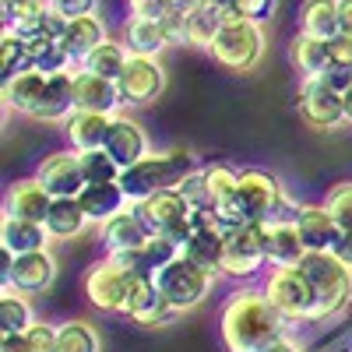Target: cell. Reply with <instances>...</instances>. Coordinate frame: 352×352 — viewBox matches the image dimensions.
Masks as SVG:
<instances>
[{
    "instance_id": "e575fe53",
    "label": "cell",
    "mask_w": 352,
    "mask_h": 352,
    "mask_svg": "<svg viewBox=\"0 0 352 352\" xmlns=\"http://www.w3.org/2000/svg\"><path fill=\"white\" fill-rule=\"evenodd\" d=\"M127 60H131V50L124 46V39L116 36V39H102L92 53L85 56V60L78 64V67H85V71H92V74H102V78H109V81H116L120 78V71L127 67Z\"/></svg>"
},
{
    "instance_id": "bcb514c9",
    "label": "cell",
    "mask_w": 352,
    "mask_h": 352,
    "mask_svg": "<svg viewBox=\"0 0 352 352\" xmlns=\"http://www.w3.org/2000/svg\"><path fill=\"white\" fill-rule=\"evenodd\" d=\"M328 53H331L328 64H345V67H352V36H349V32H338L335 39H328Z\"/></svg>"
},
{
    "instance_id": "484cf974",
    "label": "cell",
    "mask_w": 352,
    "mask_h": 352,
    "mask_svg": "<svg viewBox=\"0 0 352 352\" xmlns=\"http://www.w3.org/2000/svg\"><path fill=\"white\" fill-rule=\"evenodd\" d=\"M71 74H74V71L50 74L46 92H43L39 106L32 109V116H28V120H39V124H64V120H67V116L74 113V85H71Z\"/></svg>"
},
{
    "instance_id": "ee69618b",
    "label": "cell",
    "mask_w": 352,
    "mask_h": 352,
    "mask_svg": "<svg viewBox=\"0 0 352 352\" xmlns=\"http://www.w3.org/2000/svg\"><path fill=\"white\" fill-rule=\"evenodd\" d=\"M159 25H162V32H166L169 46H187V11L169 8V11L159 18Z\"/></svg>"
},
{
    "instance_id": "e0dca14e",
    "label": "cell",
    "mask_w": 352,
    "mask_h": 352,
    "mask_svg": "<svg viewBox=\"0 0 352 352\" xmlns=\"http://www.w3.org/2000/svg\"><path fill=\"white\" fill-rule=\"evenodd\" d=\"M194 232L184 240V247H180V254L184 257H190L194 264H201V268H208V272H215L219 275V268H222V250H226V229L208 215V212H194Z\"/></svg>"
},
{
    "instance_id": "db71d44e",
    "label": "cell",
    "mask_w": 352,
    "mask_h": 352,
    "mask_svg": "<svg viewBox=\"0 0 352 352\" xmlns=\"http://www.w3.org/2000/svg\"><path fill=\"white\" fill-rule=\"evenodd\" d=\"M342 102H345V124H352V88L342 92Z\"/></svg>"
},
{
    "instance_id": "d6986e66",
    "label": "cell",
    "mask_w": 352,
    "mask_h": 352,
    "mask_svg": "<svg viewBox=\"0 0 352 352\" xmlns=\"http://www.w3.org/2000/svg\"><path fill=\"white\" fill-rule=\"evenodd\" d=\"M46 81H50V74H43L36 67H25V71L4 78V88H0L4 109L18 113V116H32V109L39 106V99L46 92Z\"/></svg>"
},
{
    "instance_id": "2e32d148",
    "label": "cell",
    "mask_w": 352,
    "mask_h": 352,
    "mask_svg": "<svg viewBox=\"0 0 352 352\" xmlns=\"http://www.w3.org/2000/svg\"><path fill=\"white\" fill-rule=\"evenodd\" d=\"M102 148L116 159V166L127 169V166L141 162L144 155L152 152V141H148V134H144V127L134 120V116L113 113V116H109V134H106Z\"/></svg>"
},
{
    "instance_id": "d6a6232c",
    "label": "cell",
    "mask_w": 352,
    "mask_h": 352,
    "mask_svg": "<svg viewBox=\"0 0 352 352\" xmlns=\"http://www.w3.org/2000/svg\"><path fill=\"white\" fill-rule=\"evenodd\" d=\"M28 60H32V67L43 71V74H64V71L78 67V60L67 53L64 39H56V36H32L28 39Z\"/></svg>"
},
{
    "instance_id": "f35d334b",
    "label": "cell",
    "mask_w": 352,
    "mask_h": 352,
    "mask_svg": "<svg viewBox=\"0 0 352 352\" xmlns=\"http://www.w3.org/2000/svg\"><path fill=\"white\" fill-rule=\"evenodd\" d=\"M81 169H85V180L88 184H113V180H120V173H124L106 148L81 152Z\"/></svg>"
},
{
    "instance_id": "7bdbcfd3",
    "label": "cell",
    "mask_w": 352,
    "mask_h": 352,
    "mask_svg": "<svg viewBox=\"0 0 352 352\" xmlns=\"http://www.w3.org/2000/svg\"><path fill=\"white\" fill-rule=\"evenodd\" d=\"M278 8V0H232V8L229 14H236V18H250V21H268Z\"/></svg>"
},
{
    "instance_id": "9f6ffc18",
    "label": "cell",
    "mask_w": 352,
    "mask_h": 352,
    "mask_svg": "<svg viewBox=\"0 0 352 352\" xmlns=\"http://www.w3.org/2000/svg\"><path fill=\"white\" fill-rule=\"evenodd\" d=\"M212 4H222V8L229 11V8H232V0H212Z\"/></svg>"
},
{
    "instance_id": "277c9868",
    "label": "cell",
    "mask_w": 352,
    "mask_h": 352,
    "mask_svg": "<svg viewBox=\"0 0 352 352\" xmlns=\"http://www.w3.org/2000/svg\"><path fill=\"white\" fill-rule=\"evenodd\" d=\"M264 50H268V39H264V25L250 21V18H236L229 14L219 28L215 43L208 46L212 60L232 74H247L261 64Z\"/></svg>"
},
{
    "instance_id": "1f68e13d",
    "label": "cell",
    "mask_w": 352,
    "mask_h": 352,
    "mask_svg": "<svg viewBox=\"0 0 352 352\" xmlns=\"http://www.w3.org/2000/svg\"><path fill=\"white\" fill-rule=\"evenodd\" d=\"M289 60L292 67L300 71V78H314V74H324L331 53H328V39H317L310 32H296L289 43Z\"/></svg>"
},
{
    "instance_id": "c3c4849f",
    "label": "cell",
    "mask_w": 352,
    "mask_h": 352,
    "mask_svg": "<svg viewBox=\"0 0 352 352\" xmlns=\"http://www.w3.org/2000/svg\"><path fill=\"white\" fill-rule=\"evenodd\" d=\"M324 78L331 88H338V92H345V88H352V67H345V64H328L324 67Z\"/></svg>"
},
{
    "instance_id": "9a60e30c",
    "label": "cell",
    "mask_w": 352,
    "mask_h": 352,
    "mask_svg": "<svg viewBox=\"0 0 352 352\" xmlns=\"http://www.w3.org/2000/svg\"><path fill=\"white\" fill-rule=\"evenodd\" d=\"M36 176H39V184L53 194V197H78L81 190H85V169H81V152H74V148H60V152H50L43 162H39V169H36Z\"/></svg>"
},
{
    "instance_id": "11a10c76",
    "label": "cell",
    "mask_w": 352,
    "mask_h": 352,
    "mask_svg": "<svg viewBox=\"0 0 352 352\" xmlns=\"http://www.w3.org/2000/svg\"><path fill=\"white\" fill-rule=\"evenodd\" d=\"M166 4H169V8H180V11H190L197 0H166Z\"/></svg>"
},
{
    "instance_id": "d590c367",
    "label": "cell",
    "mask_w": 352,
    "mask_h": 352,
    "mask_svg": "<svg viewBox=\"0 0 352 352\" xmlns=\"http://www.w3.org/2000/svg\"><path fill=\"white\" fill-rule=\"evenodd\" d=\"M32 320H36V314H32V303L25 300V292L4 282V296H0V335H25Z\"/></svg>"
},
{
    "instance_id": "f6af8a7d",
    "label": "cell",
    "mask_w": 352,
    "mask_h": 352,
    "mask_svg": "<svg viewBox=\"0 0 352 352\" xmlns=\"http://www.w3.org/2000/svg\"><path fill=\"white\" fill-rule=\"evenodd\" d=\"M169 11L166 0H127V14L131 18H162Z\"/></svg>"
},
{
    "instance_id": "ab89813d",
    "label": "cell",
    "mask_w": 352,
    "mask_h": 352,
    "mask_svg": "<svg viewBox=\"0 0 352 352\" xmlns=\"http://www.w3.org/2000/svg\"><path fill=\"white\" fill-rule=\"evenodd\" d=\"M324 204H328V212L335 215V222L342 229H352V180L331 184V190L324 194Z\"/></svg>"
},
{
    "instance_id": "83f0119b",
    "label": "cell",
    "mask_w": 352,
    "mask_h": 352,
    "mask_svg": "<svg viewBox=\"0 0 352 352\" xmlns=\"http://www.w3.org/2000/svg\"><path fill=\"white\" fill-rule=\"evenodd\" d=\"M120 39L134 56H162L169 50V39L162 32L159 18H131L127 14L124 28H120Z\"/></svg>"
},
{
    "instance_id": "b9f144b4",
    "label": "cell",
    "mask_w": 352,
    "mask_h": 352,
    "mask_svg": "<svg viewBox=\"0 0 352 352\" xmlns=\"http://www.w3.org/2000/svg\"><path fill=\"white\" fill-rule=\"evenodd\" d=\"M28 352H56V342H60V324H46V320H32L25 331Z\"/></svg>"
},
{
    "instance_id": "4316f807",
    "label": "cell",
    "mask_w": 352,
    "mask_h": 352,
    "mask_svg": "<svg viewBox=\"0 0 352 352\" xmlns=\"http://www.w3.org/2000/svg\"><path fill=\"white\" fill-rule=\"evenodd\" d=\"M307 257V243L296 222H268V268H296Z\"/></svg>"
},
{
    "instance_id": "f546056e",
    "label": "cell",
    "mask_w": 352,
    "mask_h": 352,
    "mask_svg": "<svg viewBox=\"0 0 352 352\" xmlns=\"http://www.w3.org/2000/svg\"><path fill=\"white\" fill-rule=\"evenodd\" d=\"M229 18V11L222 4H212V0H197V4L187 11V46L208 50L219 36L222 21Z\"/></svg>"
},
{
    "instance_id": "7402d4cb",
    "label": "cell",
    "mask_w": 352,
    "mask_h": 352,
    "mask_svg": "<svg viewBox=\"0 0 352 352\" xmlns=\"http://www.w3.org/2000/svg\"><path fill=\"white\" fill-rule=\"evenodd\" d=\"M102 232V247H106V254H113V250H138L144 240L152 236V229H148V222H144L141 215H138V208L131 204V208H124L120 215H113L109 222H102L99 226Z\"/></svg>"
},
{
    "instance_id": "4dcf8cb0",
    "label": "cell",
    "mask_w": 352,
    "mask_h": 352,
    "mask_svg": "<svg viewBox=\"0 0 352 352\" xmlns=\"http://www.w3.org/2000/svg\"><path fill=\"white\" fill-rule=\"evenodd\" d=\"M64 46L74 60L81 64L88 53H92L102 39H106V25L99 14H78V18H67V28H64Z\"/></svg>"
},
{
    "instance_id": "60d3db41",
    "label": "cell",
    "mask_w": 352,
    "mask_h": 352,
    "mask_svg": "<svg viewBox=\"0 0 352 352\" xmlns=\"http://www.w3.org/2000/svg\"><path fill=\"white\" fill-rule=\"evenodd\" d=\"M180 194L190 201V208L194 212H208V204H212V197H208V169H190L184 180H180Z\"/></svg>"
},
{
    "instance_id": "816d5d0a",
    "label": "cell",
    "mask_w": 352,
    "mask_h": 352,
    "mask_svg": "<svg viewBox=\"0 0 352 352\" xmlns=\"http://www.w3.org/2000/svg\"><path fill=\"white\" fill-rule=\"evenodd\" d=\"M0 352H28L25 335H0Z\"/></svg>"
},
{
    "instance_id": "f5cc1de1",
    "label": "cell",
    "mask_w": 352,
    "mask_h": 352,
    "mask_svg": "<svg viewBox=\"0 0 352 352\" xmlns=\"http://www.w3.org/2000/svg\"><path fill=\"white\" fill-rule=\"evenodd\" d=\"M338 21H342V32L352 36V0H338Z\"/></svg>"
},
{
    "instance_id": "7c38bea8",
    "label": "cell",
    "mask_w": 352,
    "mask_h": 352,
    "mask_svg": "<svg viewBox=\"0 0 352 352\" xmlns=\"http://www.w3.org/2000/svg\"><path fill=\"white\" fill-rule=\"evenodd\" d=\"M124 317H131L141 328H166L180 317V310H173L162 300V292H159L152 275H131L127 300H124Z\"/></svg>"
},
{
    "instance_id": "681fc988",
    "label": "cell",
    "mask_w": 352,
    "mask_h": 352,
    "mask_svg": "<svg viewBox=\"0 0 352 352\" xmlns=\"http://www.w3.org/2000/svg\"><path fill=\"white\" fill-rule=\"evenodd\" d=\"M261 352H307V349H303L296 338H292V335L285 331V335H278L275 342H268V345H264Z\"/></svg>"
},
{
    "instance_id": "30bf717a",
    "label": "cell",
    "mask_w": 352,
    "mask_h": 352,
    "mask_svg": "<svg viewBox=\"0 0 352 352\" xmlns=\"http://www.w3.org/2000/svg\"><path fill=\"white\" fill-rule=\"evenodd\" d=\"M127 285H131V275L106 254L96 264H88V272H85V300L92 303L99 314H124Z\"/></svg>"
},
{
    "instance_id": "52a82bcc",
    "label": "cell",
    "mask_w": 352,
    "mask_h": 352,
    "mask_svg": "<svg viewBox=\"0 0 352 352\" xmlns=\"http://www.w3.org/2000/svg\"><path fill=\"white\" fill-rule=\"evenodd\" d=\"M134 208H138V215H141L144 222H148L152 232L173 240L176 247H184V240L194 232V222H197L190 201L180 194V187L155 190V194H148V197L134 201Z\"/></svg>"
},
{
    "instance_id": "5b68a950",
    "label": "cell",
    "mask_w": 352,
    "mask_h": 352,
    "mask_svg": "<svg viewBox=\"0 0 352 352\" xmlns=\"http://www.w3.org/2000/svg\"><path fill=\"white\" fill-rule=\"evenodd\" d=\"M152 278H155V285H159V292H162V300H166L173 310L187 314V310H194L197 303H204V300L212 296L219 275L208 272V268H201V264H194L190 257L176 254L173 261H166L162 268L152 272Z\"/></svg>"
},
{
    "instance_id": "f907efd6",
    "label": "cell",
    "mask_w": 352,
    "mask_h": 352,
    "mask_svg": "<svg viewBox=\"0 0 352 352\" xmlns=\"http://www.w3.org/2000/svg\"><path fill=\"white\" fill-rule=\"evenodd\" d=\"M335 254H338V261L342 264H349L352 268V229H342V236L335 240V247H331Z\"/></svg>"
},
{
    "instance_id": "5bb4252c",
    "label": "cell",
    "mask_w": 352,
    "mask_h": 352,
    "mask_svg": "<svg viewBox=\"0 0 352 352\" xmlns=\"http://www.w3.org/2000/svg\"><path fill=\"white\" fill-rule=\"evenodd\" d=\"M8 285L21 289L25 296H39V292H50L56 282V257L50 254V247L43 250H28L18 257H8Z\"/></svg>"
},
{
    "instance_id": "44dd1931",
    "label": "cell",
    "mask_w": 352,
    "mask_h": 352,
    "mask_svg": "<svg viewBox=\"0 0 352 352\" xmlns=\"http://www.w3.org/2000/svg\"><path fill=\"white\" fill-rule=\"evenodd\" d=\"M50 204H53V194L39 184V176H28V180H14L8 187V194H4V215L46 222Z\"/></svg>"
},
{
    "instance_id": "ac0fdd59",
    "label": "cell",
    "mask_w": 352,
    "mask_h": 352,
    "mask_svg": "<svg viewBox=\"0 0 352 352\" xmlns=\"http://www.w3.org/2000/svg\"><path fill=\"white\" fill-rule=\"evenodd\" d=\"M71 85H74V109H92V113H109L113 116V113H120V106H124L116 81H109L102 74L74 67Z\"/></svg>"
},
{
    "instance_id": "74e56055",
    "label": "cell",
    "mask_w": 352,
    "mask_h": 352,
    "mask_svg": "<svg viewBox=\"0 0 352 352\" xmlns=\"http://www.w3.org/2000/svg\"><path fill=\"white\" fill-rule=\"evenodd\" d=\"M32 67V60H28V39L21 32H14V28H4V36H0V71H4V78Z\"/></svg>"
},
{
    "instance_id": "f1b7e54d",
    "label": "cell",
    "mask_w": 352,
    "mask_h": 352,
    "mask_svg": "<svg viewBox=\"0 0 352 352\" xmlns=\"http://www.w3.org/2000/svg\"><path fill=\"white\" fill-rule=\"evenodd\" d=\"M43 226L50 232V240H78L88 226V215L78 197H53Z\"/></svg>"
},
{
    "instance_id": "8992f818",
    "label": "cell",
    "mask_w": 352,
    "mask_h": 352,
    "mask_svg": "<svg viewBox=\"0 0 352 352\" xmlns=\"http://www.w3.org/2000/svg\"><path fill=\"white\" fill-rule=\"evenodd\" d=\"M264 272H268V222H243L236 229H226L219 275L250 282Z\"/></svg>"
},
{
    "instance_id": "ba28073f",
    "label": "cell",
    "mask_w": 352,
    "mask_h": 352,
    "mask_svg": "<svg viewBox=\"0 0 352 352\" xmlns=\"http://www.w3.org/2000/svg\"><path fill=\"white\" fill-rule=\"evenodd\" d=\"M261 289L289 324H310L314 320L317 296L300 268H268L261 278Z\"/></svg>"
},
{
    "instance_id": "836d02e7",
    "label": "cell",
    "mask_w": 352,
    "mask_h": 352,
    "mask_svg": "<svg viewBox=\"0 0 352 352\" xmlns=\"http://www.w3.org/2000/svg\"><path fill=\"white\" fill-rule=\"evenodd\" d=\"M300 32H310L317 39H335L342 32L338 0H303L300 4Z\"/></svg>"
},
{
    "instance_id": "603a6c76",
    "label": "cell",
    "mask_w": 352,
    "mask_h": 352,
    "mask_svg": "<svg viewBox=\"0 0 352 352\" xmlns=\"http://www.w3.org/2000/svg\"><path fill=\"white\" fill-rule=\"evenodd\" d=\"M78 201H81L88 222H96V226H102L113 215H120L124 208H131V197H127L120 180H113V184H85Z\"/></svg>"
},
{
    "instance_id": "7dc6e473",
    "label": "cell",
    "mask_w": 352,
    "mask_h": 352,
    "mask_svg": "<svg viewBox=\"0 0 352 352\" xmlns=\"http://www.w3.org/2000/svg\"><path fill=\"white\" fill-rule=\"evenodd\" d=\"M53 8L60 14H67V18H78V14H96L99 0H53Z\"/></svg>"
},
{
    "instance_id": "6da1fadb",
    "label": "cell",
    "mask_w": 352,
    "mask_h": 352,
    "mask_svg": "<svg viewBox=\"0 0 352 352\" xmlns=\"http://www.w3.org/2000/svg\"><path fill=\"white\" fill-rule=\"evenodd\" d=\"M222 342L226 352H261L268 342L289 331V320L275 310L261 285H240L222 307Z\"/></svg>"
},
{
    "instance_id": "cb8c5ba5",
    "label": "cell",
    "mask_w": 352,
    "mask_h": 352,
    "mask_svg": "<svg viewBox=\"0 0 352 352\" xmlns=\"http://www.w3.org/2000/svg\"><path fill=\"white\" fill-rule=\"evenodd\" d=\"M106 134H109V113L74 109L67 120H64L67 148H74V152H96V148H102Z\"/></svg>"
},
{
    "instance_id": "3957f363",
    "label": "cell",
    "mask_w": 352,
    "mask_h": 352,
    "mask_svg": "<svg viewBox=\"0 0 352 352\" xmlns=\"http://www.w3.org/2000/svg\"><path fill=\"white\" fill-rule=\"evenodd\" d=\"M190 169H197V159H194L187 148L148 152L141 162H134V166H127V169L120 173V184H124V190H127V197H131V204H134V201L148 197V194H155V190L180 187V180H184Z\"/></svg>"
},
{
    "instance_id": "8fae6325",
    "label": "cell",
    "mask_w": 352,
    "mask_h": 352,
    "mask_svg": "<svg viewBox=\"0 0 352 352\" xmlns=\"http://www.w3.org/2000/svg\"><path fill=\"white\" fill-rule=\"evenodd\" d=\"M116 88H120L124 106H152L162 92H166V71L159 64V56H134L127 67L116 78Z\"/></svg>"
},
{
    "instance_id": "8d00e7d4",
    "label": "cell",
    "mask_w": 352,
    "mask_h": 352,
    "mask_svg": "<svg viewBox=\"0 0 352 352\" xmlns=\"http://www.w3.org/2000/svg\"><path fill=\"white\" fill-rule=\"evenodd\" d=\"M56 352H102V335L92 320L85 317H71L60 324V342Z\"/></svg>"
},
{
    "instance_id": "4fadbf2b",
    "label": "cell",
    "mask_w": 352,
    "mask_h": 352,
    "mask_svg": "<svg viewBox=\"0 0 352 352\" xmlns=\"http://www.w3.org/2000/svg\"><path fill=\"white\" fill-rule=\"evenodd\" d=\"M282 180L268 169H240V187H236V201L250 222H268L275 204L282 197Z\"/></svg>"
},
{
    "instance_id": "7a4b0ae2",
    "label": "cell",
    "mask_w": 352,
    "mask_h": 352,
    "mask_svg": "<svg viewBox=\"0 0 352 352\" xmlns=\"http://www.w3.org/2000/svg\"><path fill=\"white\" fill-rule=\"evenodd\" d=\"M303 278L314 289V320L310 324H324V320L345 314L352 307V268L338 261L335 250H307V257L296 264Z\"/></svg>"
},
{
    "instance_id": "ffe728a7",
    "label": "cell",
    "mask_w": 352,
    "mask_h": 352,
    "mask_svg": "<svg viewBox=\"0 0 352 352\" xmlns=\"http://www.w3.org/2000/svg\"><path fill=\"white\" fill-rule=\"evenodd\" d=\"M296 229L307 243V250H331L335 240L342 236V226L335 222V215L328 212V204H310L303 201L300 204V215H296Z\"/></svg>"
},
{
    "instance_id": "9c48e42d",
    "label": "cell",
    "mask_w": 352,
    "mask_h": 352,
    "mask_svg": "<svg viewBox=\"0 0 352 352\" xmlns=\"http://www.w3.org/2000/svg\"><path fill=\"white\" fill-rule=\"evenodd\" d=\"M296 109L300 120L314 131H338L345 124V102L342 92L331 88L320 74L300 78V92H296Z\"/></svg>"
},
{
    "instance_id": "d4e9b609",
    "label": "cell",
    "mask_w": 352,
    "mask_h": 352,
    "mask_svg": "<svg viewBox=\"0 0 352 352\" xmlns=\"http://www.w3.org/2000/svg\"><path fill=\"white\" fill-rule=\"evenodd\" d=\"M50 232L43 222H32V219H18V215H4L0 219V247H4L8 257H18V254H28V250H43L50 247Z\"/></svg>"
}]
</instances>
